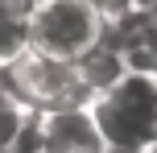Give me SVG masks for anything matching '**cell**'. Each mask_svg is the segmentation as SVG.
<instances>
[{
    "mask_svg": "<svg viewBox=\"0 0 157 153\" xmlns=\"http://www.w3.org/2000/svg\"><path fill=\"white\" fill-rule=\"evenodd\" d=\"M95 128L108 149H149L157 145V71L128 66L116 83L95 91L91 104Z\"/></svg>",
    "mask_w": 157,
    "mask_h": 153,
    "instance_id": "6da1fadb",
    "label": "cell"
},
{
    "mask_svg": "<svg viewBox=\"0 0 157 153\" xmlns=\"http://www.w3.org/2000/svg\"><path fill=\"white\" fill-rule=\"evenodd\" d=\"M4 87L21 99L29 112H54V108H87L95 91L78 75L75 58L41 54V50H25L17 62L0 71Z\"/></svg>",
    "mask_w": 157,
    "mask_h": 153,
    "instance_id": "7a4b0ae2",
    "label": "cell"
},
{
    "mask_svg": "<svg viewBox=\"0 0 157 153\" xmlns=\"http://www.w3.org/2000/svg\"><path fill=\"white\" fill-rule=\"evenodd\" d=\"M103 33L108 21L91 0H29V50L78 58Z\"/></svg>",
    "mask_w": 157,
    "mask_h": 153,
    "instance_id": "3957f363",
    "label": "cell"
},
{
    "mask_svg": "<svg viewBox=\"0 0 157 153\" xmlns=\"http://www.w3.org/2000/svg\"><path fill=\"white\" fill-rule=\"evenodd\" d=\"M33 137L41 153H103L99 128H95L87 108H54V112H33Z\"/></svg>",
    "mask_w": 157,
    "mask_h": 153,
    "instance_id": "277c9868",
    "label": "cell"
},
{
    "mask_svg": "<svg viewBox=\"0 0 157 153\" xmlns=\"http://www.w3.org/2000/svg\"><path fill=\"white\" fill-rule=\"evenodd\" d=\"M75 62H78V75L87 79V87H91V91H103L108 83H116L120 75L128 71L124 46H120L112 33H103V37L95 41L91 50H83V54L75 58Z\"/></svg>",
    "mask_w": 157,
    "mask_h": 153,
    "instance_id": "5b68a950",
    "label": "cell"
},
{
    "mask_svg": "<svg viewBox=\"0 0 157 153\" xmlns=\"http://www.w3.org/2000/svg\"><path fill=\"white\" fill-rule=\"evenodd\" d=\"M29 50V0H0V71Z\"/></svg>",
    "mask_w": 157,
    "mask_h": 153,
    "instance_id": "8992f818",
    "label": "cell"
},
{
    "mask_svg": "<svg viewBox=\"0 0 157 153\" xmlns=\"http://www.w3.org/2000/svg\"><path fill=\"white\" fill-rule=\"evenodd\" d=\"M29 116H33V112H29V108H25L17 95H8L4 104H0V145H4V149H13V141L25 132Z\"/></svg>",
    "mask_w": 157,
    "mask_h": 153,
    "instance_id": "52a82bcc",
    "label": "cell"
},
{
    "mask_svg": "<svg viewBox=\"0 0 157 153\" xmlns=\"http://www.w3.org/2000/svg\"><path fill=\"white\" fill-rule=\"evenodd\" d=\"M91 4L103 13V21H120L124 13H132V0H91Z\"/></svg>",
    "mask_w": 157,
    "mask_h": 153,
    "instance_id": "ba28073f",
    "label": "cell"
},
{
    "mask_svg": "<svg viewBox=\"0 0 157 153\" xmlns=\"http://www.w3.org/2000/svg\"><path fill=\"white\" fill-rule=\"evenodd\" d=\"M141 13H145V17H149V25H157V0H149V4H145V8H141Z\"/></svg>",
    "mask_w": 157,
    "mask_h": 153,
    "instance_id": "9c48e42d",
    "label": "cell"
},
{
    "mask_svg": "<svg viewBox=\"0 0 157 153\" xmlns=\"http://www.w3.org/2000/svg\"><path fill=\"white\" fill-rule=\"evenodd\" d=\"M103 153H149V149H103Z\"/></svg>",
    "mask_w": 157,
    "mask_h": 153,
    "instance_id": "30bf717a",
    "label": "cell"
},
{
    "mask_svg": "<svg viewBox=\"0 0 157 153\" xmlns=\"http://www.w3.org/2000/svg\"><path fill=\"white\" fill-rule=\"evenodd\" d=\"M145 4H149V0H132V8H145Z\"/></svg>",
    "mask_w": 157,
    "mask_h": 153,
    "instance_id": "8fae6325",
    "label": "cell"
},
{
    "mask_svg": "<svg viewBox=\"0 0 157 153\" xmlns=\"http://www.w3.org/2000/svg\"><path fill=\"white\" fill-rule=\"evenodd\" d=\"M149 153H157V145H149Z\"/></svg>",
    "mask_w": 157,
    "mask_h": 153,
    "instance_id": "7c38bea8",
    "label": "cell"
},
{
    "mask_svg": "<svg viewBox=\"0 0 157 153\" xmlns=\"http://www.w3.org/2000/svg\"><path fill=\"white\" fill-rule=\"evenodd\" d=\"M0 153H8V149H4V145H0Z\"/></svg>",
    "mask_w": 157,
    "mask_h": 153,
    "instance_id": "4fadbf2b",
    "label": "cell"
}]
</instances>
